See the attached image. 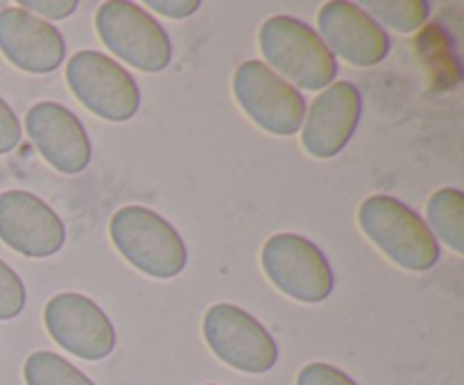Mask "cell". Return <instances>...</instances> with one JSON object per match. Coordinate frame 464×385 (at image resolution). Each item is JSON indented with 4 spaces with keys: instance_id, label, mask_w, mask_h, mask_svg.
<instances>
[{
    "instance_id": "obj_1",
    "label": "cell",
    "mask_w": 464,
    "mask_h": 385,
    "mask_svg": "<svg viewBox=\"0 0 464 385\" xmlns=\"http://www.w3.org/2000/svg\"><path fill=\"white\" fill-rule=\"evenodd\" d=\"M358 225L362 234L399 267L426 272L440 261V240L408 204L392 195H372L358 208Z\"/></svg>"
},
{
    "instance_id": "obj_2",
    "label": "cell",
    "mask_w": 464,
    "mask_h": 385,
    "mask_svg": "<svg viewBox=\"0 0 464 385\" xmlns=\"http://www.w3.org/2000/svg\"><path fill=\"white\" fill-rule=\"evenodd\" d=\"M258 45L267 66L306 91L326 89L338 77V59L317 30L295 16L267 18L258 32Z\"/></svg>"
},
{
    "instance_id": "obj_3",
    "label": "cell",
    "mask_w": 464,
    "mask_h": 385,
    "mask_svg": "<svg viewBox=\"0 0 464 385\" xmlns=\"http://www.w3.org/2000/svg\"><path fill=\"white\" fill-rule=\"evenodd\" d=\"M109 236L130 265L154 279H175L188 263L179 231L145 207H122L109 222Z\"/></svg>"
},
{
    "instance_id": "obj_4",
    "label": "cell",
    "mask_w": 464,
    "mask_h": 385,
    "mask_svg": "<svg viewBox=\"0 0 464 385\" xmlns=\"http://www.w3.org/2000/svg\"><path fill=\"white\" fill-rule=\"evenodd\" d=\"M95 30L104 48L143 72H161L172 62V43L161 23L140 5L109 0L95 14Z\"/></svg>"
},
{
    "instance_id": "obj_5",
    "label": "cell",
    "mask_w": 464,
    "mask_h": 385,
    "mask_svg": "<svg viewBox=\"0 0 464 385\" xmlns=\"http://www.w3.org/2000/svg\"><path fill=\"white\" fill-rule=\"evenodd\" d=\"M66 82L72 95L102 120L125 122L139 113L140 91L134 77L98 50L72 54L66 63Z\"/></svg>"
},
{
    "instance_id": "obj_6",
    "label": "cell",
    "mask_w": 464,
    "mask_h": 385,
    "mask_svg": "<svg viewBox=\"0 0 464 385\" xmlns=\"http://www.w3.org/2000/svg\"><path fill=\"white\" fill-rule=\"evenodd\" d=\"M234 95L240 109L261 130L275 136H295L306 120V98L297 86L258 59H249L236 68Z\"/></svg>"
},
{
    "instance_id": "obj_7",
    "label": "cell",
    "mask_w": 464,
    "mask_h": 385,
    "mask_svg": "<svg viewBox=\"0 0 464 385\" xmlns=\"http://www.w3.org/2000/svg\"><path fill=\"white\" fill-rule=\"evenodd\" d=\"M263 272L288 297L304 303H320L331 297L335 276L315 243L297 234H275L261 252Z\"/></svg>"
},
{
    "instance_id": "obj_8",
    "label": "cell",
    "mask_w": 464,
    "mask_h": 385,
    "mask_svg": "<svg viewBox=\"0 0 464 385\" xmlns=\"http://www.w3.org/2000/svg\"><path fill=\"white\" fill-rule=\"evenodd\" d=\"M204 340L229 367L247 374H266L279 361L270 331L245 308L220 302L204 315Z\"/></svg>"
},
{
    "instance_id": "obj_9",
    "label": "cell",
    "mask_w": 464,
    "mask_h": 385,
    "mask_svg": "<svg viewBox=\"0 0 464 385\" xmlns=\"http://www.w3.org/2000/svg\"><path fill=\"white\" fill-rule=\"evenodd\" d=\"M50 338L82 361H102L116 347V329L107 313L80 293L54 294L44 311Z\"/></svg>"
},
{
    "instance_id": "obj_10",
    "label": "cell",
    "mask_w": 464,
    "mask_h": 385,
    "mask_svg": "<svg viewBox=\"0 0 464 385\" xmlns=\"http://www.w3.org/2000/svg\"><path fill=\"white\" fill-rule=\"evenodd\" d=\"M0 240L27 258H48L66 245V226L50 204L27 190L0 193Z\"/></svg>"
},
{
    "instance_id": "obj_11",
    "label": "cell",
    "mask_w": 464,
    "mask_h": 385,
    "mask_svg": "<svg viewBox=\"0 0 464 385\" xmlns=\"http://www.w3.org/2000/svg\"><path fill=\"white\" fill-rule=\"evenodd\" d=\"M317 27L326 48L352 66H376L390 53L388 32L358 3L331 0L317 14Z\"/></svg>"
},
{
    "instance_id": "obj_12",
    "label": "cell",
    "mask_w": 464,
    "mask_h": 385,
    "mask_svg": "<svg viewBox=\"0 0 464 385\" xmlns=\"http://www.w3.org/2000/svg\"><path fill=\"white\" fill-rule=\"evenodd\" d=\"M25 130L41 157L62 175H77L91 163V140L80 118L63 104L44 100L32 104Z\"/></svg>"
},
{
    "instance_id": "obj_13",
    "label": "cell",
    "mask_w": 464,
    "mask_h": 385,
    "mask_svg": "<svg viewBox=\"0 0 464 385\" xmlns=\"http://www.w3.org/2000/svg\"><path fill=\"white\" fill-rule=\"evenodd\" d=\"M362 113V95L356 84L343 80L322 91L304 120L302 145L311 157L334 159L356 134Z\"/></svg>"
},
{
    "instance_id": "obj_14",
    "label": "cell",
    "mask_w": 464,
    "mask_h": 385,
    "mask_svg": "<svg viewBox=\"0 0 464 385\" xmlns=\"http://www.w3.org/2000/svg\"><path fill=\"white\" fill-rule=\"evenodd\" d=\"M0 50L16 68L34 75L57 71L66 57L62 32L21 7L0 12Z\"/></svg>"
},
{
    "instance_id": "obj_15",
    "label": "cell",
    "mask_w": 464,
    "mask_h": 385,
    "mask_svg": "<svg viewBox=\"0 0 464 385\" xmlns=\"http://www.w3.org/2000/svg\"><path fill=\"white\" fill-rule=\"evenodd\" d=\"M429 229L456 254L464 252V195L460 188H440L430 195Z\"/></svg>"
},
{
    "instance_id": "obj_16",
    "label": "cell",
    "mask_w": 464,
    "mask_h": 385,
    "mask_svg": "<svg viewBox=\"0 0 464 385\" xmlns=\"http://www.w3.org/2000/svg\"><path fill=\"white\" fill-rule=\"evenodd\" d=\"M25 385H95L84 371L54 351H34L23 365Z\"/></svg>"
},
{
    "instance_id": "obj_17",
    "label": "cell",
    "mask_w": 464,
    "mask_h": 385,
    "mask_svg": "<svg viewBox=\"0 0 464 385\" xmlns=\"http://www.w3.org/2000/svg\"><path fill=\"white\" fill-rule=\"evenodd\" d=\"M370 16L381 27H392L401 34L420 30L430 16V5L426 0H370L365 3ZM362 7V9H365Z\"/></svg>"
},
{
    "instance_id": "obj_18",
    "label": "cell",
    "mask_w": 464,
    "mask_h": 385,
    "mask_svg": "<svg viewBox=\"0 0 464 385\" xmlns=\"http://www.w3.org/2000/svg\"><path fill=\"white\" fill-rule=\"evenodd\" d=\"M27 302V290L21 276L0 258V322L14 320L23 313Z\"/></svg>"
},
{
    "instance_id": "obj_19",
    "label": "cell",
    "mask_w": 464,
    "mask_h": 385,
    "mask_svg": "<svg viewBox=\"0 0 464 385\" xmlns=\"http://www.w3.org/2000/svg\"><path fill=\"white\" fill-rule=\"evenodd\" d=\"M297 385H358L349 374L329 362H308L297 374Z\"/></svg>"
},
{
    "instance_id": "obj_20",
    "label": "cell",
    "mask_w": 464,
    "mask_h": 385,
    "mask_svg": "<svg viewBox=\"0 0 464 385\" xmlns=\"http://www.w3.org/2000/svg\"><path fill=\"white\" fill-rule=\"evenodd\" d=\"M21 122H18L14 109L0 98V154H7L21 143Z\"/></svg>"
},
{
    "instance_id": "obj_21",
    "label": "cell",
    "mask_w": 464,
    "mask_h": 385,
    "mask_svg": "<svg viewBox=\"0 0 464 385\" xmlns=\"http://www.w3.org/2000/svg\"><path fill=\"white\" fill-rule=\"evenodd\" d=\"M18 7L25 12H39L41 16L50 21H62L68 18L77 9V0H21Z\"/></svg>"
},
{
    "instance_id": "obj_22",
    "label": "cell",
    "mask_w": 464,
    "mask_h": 385,
    "mask_svg": "<svg viewBox=\"0 0 464 385\" xmlns=\"http://www.w3.org/2000/svg\"><path fill=\"white\" fill-rule=\"evenodd\" d=\"M145 5L168 18H188L198 12L202 3L199 0H175V3H168V0H148Z\"/></svg>"
},
{
    "instance_id": "obj_23",
    "label": "cell",
    "mask_w": 464,
    "mask_h": 385,
    "mask_svg": "<svg viewBox=\"0 0 464 385\" xmlns=\"http://www.w3.org/2000/svg\"><path fill=\"white\" fill-rule=\"evenodd\" d=\"M207 385H216V383H207Z\"/></svg>"
}]
</instances>
